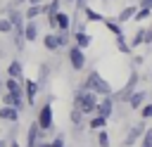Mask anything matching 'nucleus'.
<instances>
[{"label":"nucleus","mask_w":152,"mask_h":147,"mask_svg":"<svg viewBox=\"0 0 152 147\" xmlns=\"http://www.w3.org/2000/svg\"><path fill=\"white\" fill-rule=\"evenodd\" d=\"M97 97L93 90H88L83 83L78 85V90L74 92V107L81 111V114H95V104H97Z\"/></svg>","instance_id":"1"},{"label":"nucleus","mask_w":152,"mask_h":147,"mask_svg":"<svg viewBox=\"0 0 152 147\" xmlns=\"http://www.w3.org/2000/svg\"><path fill=\"white\" fill-rule=\"evenodd\" d=\"M83 85H86L88 90H93L95 95H100V97H102V95H112V85H109V83L102 78V74L95 71V69L88 74V78L83 81Z\"/></svg>","instance_id":"2"},{"label":"nucleus","mask_w":152,"mask_h":147,"mask_svg":"<svg viewBox=\"0 0 152 147\" xmlns=\"http://www.w3.org/2000/svg\"><path fill=\"white\" fill-rule=\"evenodd\" d=\"M138 78H140V74H138V69H133V71L128 74V81H126V85H124L119 92H112V100H114V102H126V100H128V95L135 90V85H138Z\"/></svg>","instance_id":"3"},{"label":"nucleus","mask_w":152,"mask_h":147,"mask_svg":"<svg viewBox=\"0 0 152 147\" xmlns=\"http://www.w3.org/2000/svg\"><path fill=\"white\" fill-rule=\"evenodd\" d=\"M66 57H69V64H71V69H74V71H83V69H86V52H83L81 47H76L74 43L69 45Z\"/></svg>","instance_id":"4"},{"label":"nucleus","mask_w":152,"mask_h":147,"mask_svg":"<svg viewBox=\"0 0 152 147\" xmlns=\"http://www.w3.org/2000/svg\"><path fill=\"white\" fill-rule=\"evenodd\" d=\"M95 114H97V116H104V119H109V116L114 114V100H112V95H102V97H97Z\"/></svg>","instance_id":"5"},{"label":"nucleus","mask_w":152,"mask_h":147,"mask_svg":"<svg viewBox=\"0 0 152 147\" xmlns=\"http://www.w3.org/2000/svg\"><path fill=\"white\" fill-rule=\"evenodd\" d=\"M36 123H38L40 130H50V128H52V107H50V102H45V104L38 109Z\"/></svg>","instance_id":"6"},{"label":"nucleus","mask_w":152,"mask_h":147,"mask_svg":"<svg viewBox=\"0 0 152 147\" xmlns=\"http://www.w3.org/2000/svg\"><path fill=\"white\" fill-rule=\"evenodd\" d=\"M24 83V100H26V104H33L36 102V92H38V81H31V78H26V81H21Z\"/></svg>","instance_id":"7"},{"label":"nucleus","mask_w":152,"mask_h":147,"mask_svg":"<svg viewBox=\"0 0 152 147\" xmlns=\"http://www.w3.org/2000/svg\"><path fill=\"white\" fill-rule=\"evenodd\" d=\"M24 38H26V43H36L38 40V21L36 19H26L24 21Z\"/></svg>","instance_id":"8"},{"label":"nucleus","mask_w":152,"mask_h":147,"mask_svg":"<svg viewBox=\"0 0 152 147\" xmlns=\"http://www.w3.org/2000/svg\"><path fill=\"white\" fill-rule=\"evenodd\" d=\"M71 43H74L76 47L86 50L93 40H90V36H88V31H86V28H78V31H74V33H71Z\"/></svg>","instance_id":"9"},{"label":"nucleus","mask_w":152,"mask_h":147,"mask_svg":"<svg viewBox=\"0 0 152 147\" xmlns=\"http://www.w3.org/2000/svg\"><path fill=\"white\" fill-rule=\"evenodd\" d=\"M55 31H71V17L66 12H55Z\"/></svg>","instance_id":"10"},{"label":"nucleus","mask_w":152,"mask_h":147,"mask_svg":"<svg viewBox=\"0 0 152 147\" xmlns=\"http://www.w3.org/2000/svg\"><path fill=\"white\" fill-rule=\"evenodd\" d=\"M145 128H147V126H145V121L135 123V126L128 130V135H126V140H124V147H131V145H133V142H135V140H138V138L145 133Z\"/></svg>","instance_id":"11"},{"label":"nucleus","mask_w":152,"mask_h":147,"mask_svg":"<svg viewBox=\"0 0 152 147\" xmlns=\"http://www.w3.org/2000/svg\"><path fill=\"white\" fill-rule=\"evenodd\" d=\"M145 100H147V92H145V90H133V92L128 95L126 102H128L131 109H140V107L145 104Z\"/></svg>","instance_id":"12"},{"label":"nucleus","mask_w":152,"mask_h":147,"mask_svg":"<svg viewBox=\"0 0 152 147\" xmlns=\"http://www.w3.org/2000/svg\"><path fill=\"white\" fill-rule=\"evenodd\" d=\"M0 121H10V123L19 121V109H14V107H10V104L0 107Z\"/></svg>","instance_id":"13"},{"label":"nucleus","mask_w":152,"mask_h":147,"mask_svg":"<svg viewBox=\"0 0 152 147\" xmlns=\"http://www.w3.org/2000/svg\"><path fill=\"white\" fill-rule=\"evenodd\" d=\"M12 43H14V47L21 52L24 50V45H26V38H24V26H14L12 28Z\"/></svg>","instance_id":"14"},{"label":"nucleus","mask_w":152,"mask_h":147,"mask_svg":"<svg viewBox=\"0 0 152 147\" xmlns=\"http://www.w3.org/2000/svg\"><path fill=\"white\" fill-rule=\"evenodd\" d=\"M43 45H45V50H48V52H57V50H59V43H57V33H55V31L45 33V36H43Z\"/></svg>","instance_id":"15"},{"label":"nucleus","mask_w":152,"mask_h":147,"mask_svg":"<svg viewBox=\"0 0 152 147\" xmlns=\"http://www.w3.org/2000/svg\"><path fill=\"white\" fill-rule=\"evenodd\" d=\"M7 19L12 21V26H24V21H26V19H24V12L17 9V7H10V9H7Z\"/></svg>","instance_id":"16"},{"label":"nucleus","mask_w":152,"mask_h":147,"mask_svg":"<svg viewBox=\"0 0 152 147\" xmlns=\"http://www.w3.org/2000/svg\"><path fill=\"white\" fill-rule=\"evenodd\" d=\"M7 76H10V78H21V76H24V64H21L19 59H12L10 66H7Z\"/></svg>","instance_id":"17"},{"label":"nucleus","mask_w":152,"mask_h":147,"mask_svg":"<svg viewBox=\"0 0 152 147\" xmlns=\"http://www.w3.org/2000/svg\"><path fill=\"white\" fill-rule=\"evenodd\" d=\"M135 9H138L135 5H128V7H124V9L119 12L116 21H119V24H124V21H131V19H133V14H135Z\"/></svg>","instance_id":"18"},{"label":"nucleus","mask_w":152,"mask_h":147,"mask_svg":"<svg viewBox=\"0 0 152 147\" xmlns=\"http://www.w3.org/2000/svg\"><path fill=\"white\" fill-rule=\"evenodd\" d=\"M62 9V0H45L43 2V14H55Z\"/></svg>","instance_id":"19"},{"label":"nucleus","mask_w":152,"mask_h":147,"mask_svg":"<svg viewBox=\"0 0 152 147\" xmlns=\"http://www.w3.org/2000/svg\"><path fill=\"white\" fill-rule=\"evenodd\" d=\"M102 21H104V26H107V28L114 33V38H116V36H124V28H121V24H119L116 19H107V17H104Z\"/></svg>","instance_id":"20"},{"label":"nucleus","mask_w":152,"mask_h":147,"mask_svg":"<svg viewBox=\"0 0 152 147\" xmlns=\"http://www.w3.org/2000/svg\"><path fill=\"white\" fill-rule=\"evenodd\" d=\"M43 14V2L40 5H28V9L24 12V19H38Z\"/></svg>","instance_id":"21"},{"label":"nucleus","mask_w":152,"mask_h":147,"mask_svg":"<svg viewBox=\"0 0 152 147\" xmlns=\"http://www.w3.org/2000/svg\"><path fill=\"white\" fill-rule=\"evenodd\" d=\"M81 12L86 14V21H102V19H104V17H102V14L97 12V9H93V7H88V5H86V7L81 9Z\"/></svg>","instance_id":"22"},{"label":"nucleus","mask_w":152,"mask_h":147,"mask_svg":"<svg viewBox=\"0 0 152 147\" xmlns=\"http://www.w3.org/2000/svg\"><path fill=\"white\" fill-rule=\"evenodd\" d=\"M55 33H57V43H59V50L71 45V33H69V31H55Z\"/></svg>","instance_id":"23"},{"label":"nucleus","mask_w":152,"mask_h":147,"mask_svg":"<svg viewBox=\"0 0 152 147\" xmlns=\"http://www.w3.org/2000/svg\"><path fill=\"white\" fill-rule=\"evenodd\" d=\"M88 126H90V130H100V128H104V126H107V119H104V116L93 114V119L88 121Z\"/></svg>","instance_id":"24"},{"label":"nucleus","mask_w":152,"mask_h":147,"mask_svg":"<svg viewBox=\"0 0 152 147\" xmlns=\"http://www.w3.org/2000/svg\"><path fill=\"white\" fill-rule=\"evenodd\" d=\"M150 17H152V9H147V7H138L135 14H133L135 21H145V19H150Z\"/></svg>","instance_id":"25"},{"label":"nucleus","mask_w":152,"mask_h":147,"mask_svg":"<svg viewBox=\"0 0 152 147\" xmlns=\"http://www.w3.org/2000/svg\"><path fill=\"white\" fill-rule=\"evenodd\" d=\"M114 40H116V47H119V52H124V55H128V52H131V45H128L126 36H116Z\"/></svg>","instance_id":"26"},{"label":"nucleus","mask_w":152,"mask_h":147,"mask_svg":"<svg viewBox=\"0 0 152 147\" xmlns=\"http://www.w3.org/2000/svg\"><path fill=\"white\" fill-rule=\"evenodd\" d=\"M97 147H109V133L104 128L97 130Z\"/></svg>","instance_id":"27"},{"label":"nucleus","mask_w":152,"mask_h":147,"mask_svg":"<svg viewBox=\"0 0 152 147\" xmlns=\"http://www.w3.org/2000/svg\"><path fill=\"white\" fill-rule=\"evenodd\" d=\"M142 33H145V28H138V31L133 33V38H131V43H128V45H131V50H133V47H138V45H142Z\"/></svg>","instance_id":"28"},{"label":"nucleus","mask_w":152,"mask_h":147,"mask_svg":"<svg viewBox=\"0 0 152 147\" xmlns=\"http://www.w3.org/2000/svg\"><path fill=\"white\" fill-rule=\"evenodd\" d=\"M69 119H71V123H74V128H81V121H83V114L74 107L71 109V114H69Z\"/></svg>","instance_id":"29"},{"label":"nucleus","mask_w":152,"mask_h":147,"mask_svg":"<svg viewBox=\"0 0 152 147\" xmlns=\"http://www.w3.org/2000/svg\"><path fill=\"white\" fill-rule=\"evenodd\" d=\"M12 21L7 19V17H0V33H12Z\"/></svg>","instance_id":"30"},{"label":"nucleus","mask_w":152,"mask_h":147,"mask_svg":"<svg viewBox=\"0 0 152 147\" xmlns=\"http://www.w3.org/2000/svg\"><path fill=\"white\" fill-rule=\"evenodd\" d=\"M140 138H142L140 147H152V128H145V133H142Z\"/></svg>","instance_id":"31"},{"label":"nucleus","mask_w":152,"mask_h":147,"mask_svg":"<svg viewBox=\"0 0 152 147\" xmlns=\"http://www.w3.org/2000/svg\"><path fill=\"white\" fill-rule=\"evenodd\" d=\"M140 116H142V121L152 119V102H150V104H142V107H140Z\"/></svg>","instance_id":"32"},{"label":"nucleus","mask_w":152,"mask_h":147,"mask_svg":"<svg viewBox=\"0 0 152 147\" xmlns=\"http://www.w3.org/2000/svg\"><path fill=\"white\" fill-rule=\"evenodd\" d=\"M142 45H152V28H145V33H142Z\"/></svg>","instance_id":"33"},{"label":"nucleus","mask_w":152,"mask_h":147,"mask_svg":"<svg viewBox=\"0 0 152 147\" xmlns=\"http://www.w3.org/2000/svg\"><path fill=\"white\" fill-rule=\"evenodd\" d=\"M50 147H64V138H62V135H57V138L50 142Z\"/></svg>","instance_id":"34"},{"label":"nucleus","mask_w":152,"mask_h":147,"mask_svg":"<svg viewBox=\"0 0 152 147\" xmlns=\"http://www.w3.org/2000/svg\"><path fill=\"white\" fill-rule=\"evenodd\" d=\"M138 7H147V9H152V0H140Z\"/></svg>","instance_id":"35"},{"label":"nucleus","mask_w":152,"mask_h":147,"mask_svg":"<svg viewBox=\"0 0 152 147\" xmlns=\"http://www.w3.org/2000/svg\"><path fill=\"white\" fill-rule=\"evenodd\" d=\"M36 147H50V142H45V140H38V142H36Z\"/></svg>","instance_id":"36"},{"label":"nucleus","mask_w":152,"mask_h":147,"mask_svg":"<svg viewBox=\"0 0 152 147\" xmlns=\"http://www.w3.org/2000/svg\"><path fill=\"white\" fill-rule=\"evenodd\" d=\"M28 5H40V2H45V0H26Z\"/></svg>","instance_id":"37"},{"label":"nucleus","mask_w":152,"mask_h":147,"mask_svg":"<svg viewBox=\"0 0 152 147\" xmlns=\"http://www.w3.org/2000/svg\"><path fill=\"white\" fill-rule=\"evenodd\" d=\"M7 147H19V142H17V140H12V142H10Z\"/></svg>","instance_id":"38"},{"label":"nucleus","mask_w":152,"mask_h":147,"mask_svg":"<svg viewBox=\"0 0 152 147\" xmlns=\"http://www.w3.org/2000/svg\"><path fill=\"white\" fill-rule=\"evenodd\" d=\"M2 90H5V81L0 78V92H2Z\"/></svg>","instance_id":"39"},{"label":"nucleus","mask_w":152,"mask_h":147,"mask_svg":"<svg viewBox=\"0 0 152 147\" xmlns=\"http://www.w3.org/2000/svg\"><path fill=\"white\" fill-rule=\"evenodd\" d=\"M12 2H14V5H21V2H26V0H12Z\"/></svg>","instance_id":"40"},{"label":"nucleus","mask_w":152,"mask_h":147,"mask_svg":"<svg viewBox=\"0 0 152 147\" xmlns=\"http://www.w3.org/2000/svg\"><path fill=\"white\" fill-rule=\"evenodd\" d=\"M0 147H7V142H5V140H0Z\"/></svg>","instance_id":"41"},{"label":"nucleus","mask_w":152,"mask_h":147,"mask_svg":"<svg viewBox=\"0 0 152 147\" xmlns=\"http://www.w3.org/2000/svg\"><path fill=\"white\" fill-rule=\"evenodd\" d=\"M62 2H74V0H62Z\"/></svg>","instance_id":"42"},{"label":"nucleus","mask_w":152,"mask_h":147,"mask_svg":"<svg viewBox=\"0 0 152 147\" xmlns=\"http://www.w3.org/2000/svg\"><path fill=\"white\" fill-rule=\"evenodd\" d=\"M150 28H152V26H150Z\"/></svg>","instance_id":"43"}]
</instances>
